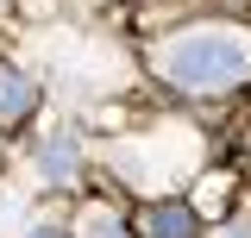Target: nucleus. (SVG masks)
I'll list each match as a JSON object with an SVG mask.
<instances>
[{"label": "nucleus", "instance_id": "obj_7", "mask_svg": "<svg viewBox=\"0 0 251 238\" xmlns=\"http://www.w3.org/2000/svg\"><path fill=\"white\" fill-rule=\"evenodd\" d=\"M31 238H63V232H57V226H38V232H31Z\"/></svg>", "mask_w": 251, "mask_h": 238}, {"label": "nucleus", "instance_id": "obj_1", "mask_svg": "<svg viewBox=\"0 0 251 238\" xmlns=\"http://www.w3.org/2000/svg\"><path fill=\"white\" fill-rule=\"evenodd\" d=\"M157 69L182 88H232L251 75V31L239 25H195L176 31L163 50H157Z\"/></svg>", "mask_w": 251, "mask_h": 238}, {"label": "nucleus", "instance_id": "obj_2", "mask_svg": "<svg viewBox=\"0 0 251 238\" xmlns=\"http://www.w3.org/2000/svg\"><path fill=\"white\" fill-rule=\"evenodd\" d=\"M31 113V82L19 75V69H0V119L13 125V119Z\"/></svg>", "mask_w": 251, "mask_h": 238}, {"label": "nucleus", "instance_id": "obj_4", "mask_svg": "<svg viewBox=\"0 0 251 238\" xmlns=\"http://www.w3.org/2000/svg\"><path fill=\"white\" fill-rule=\"evenodd\" d=\"M38 169H44L50 182H69V176H75V144H69V138H50L44 157H38Z\"/></svg>", "mask_w": 251, "mask_h": 238}, {"label": "nucleus", "instance_id": "obj_6", "mask_svg": "<svg viewBox=\"0 0 251 238\" xmlns=\"http://www.w3.org/2000/svg\"><path fill=\"white\" fill-rule=\"evenodd\" d=\"M220 238H251V219H232V226H226Z\"/></svg>", "mask_w": 251, "mask_h": 238}, {"label": "nucleus", "instance_id": "obj_3", "mask_svg": "<svg viewBox=\"0 0 251 238\" xmlns=\"http://www.w3.org/2000/svg\"><path fill=\"white\" fill-rule=\"evenodd\" d=\"M145 232L151 238H195V213L188 207H151L145 213Z\"/></svg>", "mask_w": 251, "mask_h": 238}, {"label": "nucleus", "instance_id": "obj_5", "mask_svg": "<svg viewBox=\"0 0 251 238\" xmlns=\"http://www.w3.org/2000/svg\"><path fill=\"white\" fill-rule=\"evenodd\" d=\"M82 238H126V232H120V219H107V213H88V219H82Z\"/></svg>", "mask_w": 251, "mask_h": 238}]
</instances>
